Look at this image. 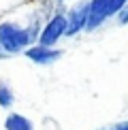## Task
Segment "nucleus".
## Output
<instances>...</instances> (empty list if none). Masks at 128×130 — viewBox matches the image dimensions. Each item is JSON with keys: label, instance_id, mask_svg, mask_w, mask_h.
<instances>
[{"label": "nucleus", "instance_id": "0eeeda50", "mask_svg": "<svg viewBox=\"0 0 128 130\" xmlns=\"http://www.w3.org/2000/svg\"><path fill=\"white\" fill-rule=\"evenodd\" d=\"M128 7V0H109V13H111V21H113V17L117 13H120L122 9Z\"/></svg>", "mask_w": 128, "mask_h": 130}, {"label": "nucleus", "instance_id": "f03ea898", "mask_svg": "<svg viewBox=\"0 0 128 130\" xmlns=\"http://www.w3.org/2000/svg\"><path fill=\"white\" fill-rule=\"evenodd\" d=\"M88 15H90V0H77V2L68 4L66 9V39H79L85 34V26H88Z\"/></svg>", "mask_w": 128, "mask_h": 130}, {"label": "nucleus", "instance_id": "6e6552de", "mask_svg": "<svg viewBox=\"0 0 128 130\" xmlns=\"http://www.w3.org/2000/svg\"><path fill=\"white\" fill-rule=\"evenodd\" d=\"M113 21H115V26H128V7L122 9L120 13L113 17Z\"/></svg>", "mask_w": 128, "mask_h": 130}, {"label": "nucleus", "instance_id": "39448f33", "mask_svg": "<svg viewBox=\"0 0 128 130\" xmlns=\"http://www.w3.org/2000/svg\"><path fill=\"white\" fill-rule=\"evenodd\" d=\"M4 130H34V122L30 117H26L24 113H15L11 111L2 122Z\"/></svg>", "mask_w": 128, "mask_h": 130}, {"label": "nucleus", "instance_id": "9b49d317", "mask_svg": "<svg viewBox=\"0 0 128 130\" xmlns=\"http://www.w3.org/2000/svg\"><path fill=\"white\" fill-rule=\"evenodd\" d=\"M28 4H39V2H45V0H26Z\"/></svg>", "mask_w": 128, "mask_h": 130}, {"label": "nucleus", "instance_id": "7ed1b4c3", "mask_svg": "<svg viewBox=\"0 0 128 130\" xmlns=\"http://www.w3.org/2000/svg\"><path fill=\"white\" fill-rule=\"evenodd\" d=\"M111 21L109 13V0H90V15H88V26L85 34H96Z\"/></svg>", "mask_w": 128, "mask_h": 130}, {"label": "nucleus", "instance_id": "423d86ee", "mask_svg": "<svg viewBox=\"0 0 128 130\" xmlns=\"http://www.w3.org/2000/svg\"><path fill=\"white\" fill-rule=\"evenodd\" d=\"M15 105V92L9 81H0V109L11 111Z\"/></svg>", "mask_w": 128, "mask_h": 130}, {"label": "nucleus", "instance_id": "1a4fd4ad", "mask_svg": "<svg viewBox=\"0 0 128 130\" xmlns=\"http://www.w3.org/2000/svg\"><path fill=\"white\" fill-rule=\"evenodd\" d=\"M113 130H128V120H122V122L113 124Z\"/></svg>", "mask_w": 128, "mask_h": 130}, {"label": "nucleus", "instance_id": "f8f14e48", "mask_svg": "<svg viewBox=\"0 0 128 130\" xmlns=\"http://www.w3.org/2000/svg\"><path fill=\"white\" fill-rule=\"evenodd\" d=\"M98 130H113V126H111V128H98Z\"/></svg>", "mask_w": 128, "mask_h": 130}, {"label": "nucleus", "instance_id": "20e7f679", "mask_svg": "<svg viewBox=\"0 0 128 130\" xmlns=\"http://www.w3.org/2000/svg\"><path fill=\"white\" fill-rule=\"evenodd\" d=\"M62 56H64V49H60V47H43L39 43L24 51V58L28 62L36 64V66H51V64H56Z\"/></svg>", "mask_w": 128, "mask_h": 130}, {"label": "nucleus", "instance_id": "9d476101", "mask_svg": "<svg viewBox=\"0 0 128 130\" xmlns=\"http://www.w3.org/2000/svg\"><path fill=\"white\" fill-rule=\"evenodd\" d=\"M68 2H77V0H53V4H68Z\"/></svg>", "mask_w": 128, "mask_h": 130}, {"label": "nucleus", "instance_id": "f257e3e1", "mask_svg": "<svg viewBox=\"0 0 128 130\" xmlns=\"http://www.w3.org/2000/svg\"><path fill=\"white\" fill-rule=\"evenodd\" d=\"M66 9L68 7H64V4H56V7H53V13L45 19V26H43V30H41L39 45H43V47H58V43L66 39V28H68Z\"/></svg>", "mask_w": 128, "mask_h": 130}]
</instances>
